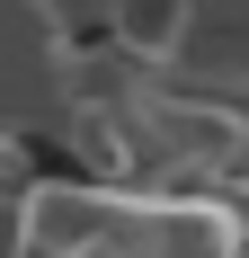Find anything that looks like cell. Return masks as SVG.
I'll use <instances>...</instances> for the list:
<instances>
[{"label":"cell","instance_id":"obj_1","mask_svg":"<svg viewBox=\"0 0 249 258\" xmlns=\"http://www.w3.org/2000/svg\"><path fill=\"white\" fill-rule=\"evenodd\" d=\"M169 80L196 89V98L249 107V0H205V27H196V45L178 53Z\"/></svg>","mask_w":249,"mask_h":258},{"label":"cell","instance_id":"obj_2","mask_svg":"<svg viewBox=\"0 0 249 258\" xmlns=\"http://www.w3.org/2000/svg\"><path fill=\"white\" fill-rule=\"evenodd\" d=\"M98 27H107L116 53H134L143 72L169 80L178 53L196 45V27H205V0H98Z\"/></svg>","mask_w":249,"mask_h":258},{"label":"cell","instance_id":"obj_3","mask_svg":"<svg viewBox=\"0 0 249 258\" xmlns=\"http://www.w3.org/2000/svg\"><path fill=\"white\" fill-rule=\"evenodd\" d=\"M9 9H72V0H9Z\"/></svg>","mask_w":249,"mask_h":258}]
</instances>
